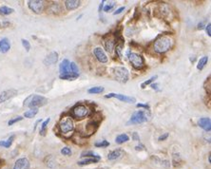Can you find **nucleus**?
Returning a JSON list of instances; mask_svg holds the SVG:
<instances>
[{
	"label": "nucleus",
	"mask_w": 211,
	"mask_h": 169,
	"mask_svg": "<svg viewBox=\"0 0 211 169\" xmlns=\"http://www.w3.org/2000/svg\"><path fill=\"white\" fill-rule=\"evenodd\" d=\"M173 44L174 40L172 37L168 36V35H160L153 43V50L155 52L162 54V53H165L166 51L171 50Z\"/></svg>",
	"instance_id": "obj_1"
},
{
	"label": "nucleus",
	"mask_w": 211,
	"mask_h": 169,
	"mask_svg": "<svg viewBox=\"0 0 211 169\" xmlns=\"http://www.w3.org/2000/svg\"><path fill=\"white\" fill-rule=\"evenodd\" d=\"M48 103L46 97L38 95V94H31L24 100L23 105L30 108H38L39 106L45 105Z\"/></svg>",
	"instance_id": "obj_2"
},
{
	"label": "nucleus",
	"mask_w": 211,
	"mask_h": 169,
	"mask_svg": "<svg viewBox=\"0 0 211 169\" xmlns=\"http://www.w3.org/2000/svg\"><path fill=\"white\" fill-rule=\"evenodd\" d=\"M58 127L60 132L62 133L63 135L67 134H72L74 131V123L72 119V117L69 116H64L63 118H61Z\"/></svg>",
	"instance_id": "obj_3"
},
{
	"label": "nucleus",
	"mask_w": 211,
	"mask_h": 169,
	"mask_svg": "<svg viewBox=\"0 0 211 169\" xmlns=\"http://www.w3.org/2000/svg\"><path fill=\"white\" fill-rule=\"evenodd\" d=\"M149 115L148 111L146 110H137L135 111L129 119V121L127 123L128 126L129 124H137V123H143L149 120Z\"/></svg>",
	"instance_id": "obj_4"
},
{
	"label": "nucleus",
	"mask_w": 211,
	"mask_h": 169,
	"mask_svg": "<svg viewBox=\"0 0 211 169\" xmlns=\"http://www.w3.org/2000/svg\"><path fill=\"white\" fill-rule=\"evenodd\" d=\"M128 60L135 69H142L145 67V60L143 56L136 52H128Z\"/></svg>",
	"instance_id": "obj_5"
},
{
	"label": "nucleus",
	"mask_w": 211,
	"mask_h": 169,
	"mask_svg": "<svg viewBox=\"0 0 211 169\" xmlns=\"http://www.w3.org/2000/svg\"><path fill=\"white\" fill-rule=\"evenodd\" d=\"M113 75L120 83H127L129 79V72L125 67H115L113 68Z\"/></svg>",
	"instance_id": "obj_6"
},
{
	"label": "nucleus",
	"mask_w": 211,
	"mask_h": 169,
	"mask_svg": "<svg viewBox=\"0 0 211 169\" xmlns=\"http://www.w3.org/2000/svg\"><path fill=\"white\" fill-rule=\"evenodd\" d=\"M90 114V109L87 106L82 104H77L72 109V115L75 119H83Z\"/></svg>",
	"instance_id": "obj_7"
},
{
	"label": "nucleus",
	"mask_w": 211,
	"mask_h": 169,
	"mask_svg": "<svg viewBox=\"0 0 211 169\" xmlns=\"http://www.w3.org/2000/svg\"><path fill=\"white\" fill-rule=\"evenodd\" d=\"M28 7L34 13L40 14L45 9V2L42 0H30L28 1Z\"/></svg>",
	"instance_id": "obj_8"
},
{
	"label": "nucleus",
	"mask_w": 211,
	"mask_h": 169,
	"mask_svg": "<svg viewBox=\"0 0 211 169\" xmlns=\"http://www.w3.org/2000/svg\"><path fill=\"white\" fill-rule=\"evenodd\" d=\"M105 98H116V99H118L119 101L128 103V104L136 103V99L134 97H130V96H127L124 94H119V93H109L105 96Z\"/></svg>",
	"instance_id": "obj_9"
},
{
	"label": "nucleus",
	"mask_w": 211,
	"mask_h": 169,
	"mask_svg": "<svg viewBox=\"0 0 211 169\" xmlns=\"http://www.w3.org/2000/svg\"><path fill=\"white\" fill-rule=\"evenodd\" d=\"M15 95H17V90H13V88H11V90H8L1 92L0 93V104L12 99V98L14 97Z\"/></svg>",
	"instance_id": "obj_10"
},
{
	"label": "nucleus",
	"mask_w": 211,
	"mask_h": 169,
	"mask_svg": "<svg viewBox=\"0 0 211 169\" xmlns=\"http://www.w3.org/2000/svg\"><path fill=\"white\" fill-rule=\"evenodd\" d=\"M93 53L96 59L99 62H101V63H107L109 61V57L107 56V54H106V52L102 48H95L93 50Z\"/></svg>",
	"instance_id": "obj_11"
},
{
	"label": "nucleus",
	"mask_w": 211,
	"mask_h": 169,
	"mask_svg": "<svg viewBox=\"0 0 211 169\" xmlns=\"http://www.w3.org/2000/svg\"><path fill=\"white\" fill-rule=\"evenodd\" d=\"M115 47V38L111 35H107L105 37V49L109 53H111Z\"/></svg>",
	"instance_id": "obj_12"
},
{
	"label": "nucleus",
	"mask_w": 211,
	"mask_h": 169,
	"mask_svg": "<svg viewBox=\"0 0 211 169\" xmlns=\"http://www.w3.org/2000/svg\"><path fill=\"white\" fill-rule=\"evenodd\" d=\"M59 72L60 75H64L72 72V69H70V62L68 59H64L59 65Z\"/></svg>",
	"instance_id": "obj_13"
},
{
	"label": "nucleus",
	"mask_w": 211,
	"mask_h": 169,
	"mask_svg": "<svg viewBox=\"0 0 211 169\" xmlns=\"http://www.w3.org/2000/svg\"><path fill=\"white\" fill-rule=\"evenodd\" d=\"M98 127H99V122H96L95 120H92V121L89 122L87 123V126H86L87 135L90 136V135L94 134V133L96 132V130H97Z\"/></svg>",
	"instance_id": "obj_14"
},
{
	"label": "nucleus",
	"mask_w": 211,
	"mask_h": 169,
	"mask_svg": "<svg viewBox=\"0 0 211 169\" xmlns=\"http://www.w3.org/2000/svg\"><path fill=\"white\" fill-rule=\"evenodd\" d=\"M29 167H30L29 160L27 158H21L15 162L13 169H29Z\"/></svg>",
	"instance_id": "obj_15"
},
{
	"label": "nucleus",
	"mask_w": 211,
	"mask_h": 169,
	"mask_svg": "<svg viewBox=\"0 0 211 169\" xmlns=\"http://www.w3.org/2000/svg\"><path fill=\"white\" fill-rule=\"evenodd\" d=\"M57 61H58V53L56 51H51L49 55H47L45 60H44V64L47 66H50L57 63Z\"/></svg>",
	"instance_id": "obj_16"
},
{
	"label": "nucleus",
	"mask_w": 211,
	"mask_h": 169,
	"mask_svg": "<svg viewBox=\"0 0 211 169\" xmlns=\"http://www.w3.org/2000/svg\"><path fill=\"white\" fill-rule=\"evenodd\" d=\"M198 124L201 128H203L205 131L209 132L211 130V120L210 118H201L198 122Z\"/></svg>",
	"instance_id": "obj_17"
},
{
	"label": "nucleus",
	"mask_w": 211,
	"mask_h": 169,
	"mask_svg": "<svg viewBox=\"0 0 211 169\" xmlns=\"http://www.w3.org/2000/svg\"><path fill=\"white\" fill-rule=\"evenodd\" d=\"M11 50V42L8 38H2L0 40V52L1 53H7Z\"/></svg>",
	"instance_id": "obj_18"
},
{
	"label": "nucleus",
	"mask_w": 211,
	"mask_h": 169,
	"mask_svg": "<svg viewBox=\"0 0 211 169\" xmlns=\"http://www.w3.org/2000/svg\"><path fill=\"white\" fill-rule=\"evenodd\" d=\"M81 5V1L79 0H67L65 1V6L68 11H73L76 10Z\"/></svg>",
	"instance_id": "obj_19"
},
{
	"label": "nucleus",
	"mask_w": 211,
	"mask_h": 169,
	"mask_svg": "<svg viewBox=\"0 0 211 169\" xmlns=\"http://www.w3.org/2000/svg\"><path fill=\"white\" fill-rule=\"evenodd\" d=\"M124 154H125L124 150L121 149V148H118V149H115V150L111 151L110 153H109L108 159L109 160V161H114V160L120 159L122 156H124Z\"/></svg>",
	"instance_id": "obj_20"
},
{
	"label": "nucleus",
	"mask_w": 211,
	"mask_h": 169,
	"mask_svg": "<svg viewBox=\"0 0 211 169\" xmlns=\"http://www.w3.org/2000/svg\"><path fill=\"white\" fill-rule=\"evenodd\" d=\"M151 160L154 161V163H156V164L160 163V165L165 167V168H168L170 166V163H169V161H168V160H160L159 158H157L155 156H152Z\"/></svg>",
	"instance_id": "obj_21"
},
{
	"label": "nucleus",
	"mask_w": 211,
	"mask_h": 169,
	"mask_svg": "<svg viewBox=\"0 0 211 169\" xmlns=\"http://www.w3.org/2000/svg\"><path fill=\"white\" fill-rule=\"evenodd\" d=\"M128 141H129V137L128 134H126V133H123V134H120L116 137L115 139V143L118 144V145H122L124 143H127Z\"/></svg>",
	"instance_id": "obj_22"
},
{
	"label": "nucleus",
	"mask_w": 211,
	"mask_h": 169,
	"mask_svg": "<svg viewBox=\"0 0 211 169\" xmlns=\"http://www.w3.org/2000/svg\"><path fill=\"white\" fill-rule=\"evenodd\" d=\"M13 140H14V136L12 135L9 137L6 141H0V146L5 147V148H9L11 147L13 143Z\"/></svg>",
	"instance_id": "obj_23"
},
{
	"label": "nucleus",
	"mask_w": 211,
	"mask_h": 169,
	"mask_svg": "<svg viewBox=\"0 0 211 169\" xmlns=\"http://www.w3.org/2000/svg\"><path fill=\"white\" fill-rule=\"evenodd\" d=\"M37 113H38V108H30L29 110H27L24 113V117L28 118V119H31L36 116Z\"/></svg>",
	"instance_id": "obj_24"
},
{
	"label": "nucleus",
	"mask_w": 211,
	"mask_h": 169,
	"mask_svg": "<svg viewBox=\"0 0 211 169\" xmlns=\"http://www.w3.org/2000/svg\"><path fill=\"white\" fill-rule=\"evenodd\" d=\"M81 157H90L91 159L98 160V161H100V160H101V156L94 153L93 151H84V152L81 154Z\"/></svg>",
	"instance_id": "obj_25"
},
{
	"label": "nucleus",
	"mask_w": 211,
	"mask_h": 169,
	"mask_svg": "<svg viewBox=\"0 0 211 169\" xmlns=\"http://www.w3.org/2000/svg\"><path fill=\"white\" fill-rule=\"evenodd\" d=\"M14 12L13 8H10L8 6H1L0 7V14L1 15H9L12 14Z\"/></svg>",
	"instance_id": "obj_26"
},
{
	"label": "nucleus",
	"mask_w": 211,
	"mask_h": 169,
	"mask_svg": "<svg viewBox=\"0 0 211 169\" xmlns=\"http://www.w3.org/2000/svg\"><path fill=\"white\" fill-rule=\"evenodd\" d=\"M207 62H208V56H203L202 58H200V60L198 61L197 68H198L199 70H202V69H203V68L206 66Z\"/></svg>",
	"instance_id": "obj_27"
},
{
	"label": "nucleus",
	"mask_w": 211,
	"mask_h": 169,
	"mask_svg": "<svg viewBox=\"0 0 211 169\" xmlns=\"http://www.w3.org/2000/svg\"><path fill=\"white\" fill-rule=\"evenodd\" d=\"M78 76H79V74H76V73H73V72H70V73H68V74L60 75L59 78L62 79V80H68V81H72V80L77 79Z\"/></svg>",
	"instance_id": "obj_28"
},
{
	"label": "nucleus",
	"mask_w": 211,
	"mask_h": 169,
	"mask_svg": "<svg viewBox=\"0 0 211 169\" xmlns=\"http://www.w3.org/2000/svg\"><path fill=\"white\" fill-rule=\"evenodd\" d=\"M50 122V118H48L44 121L41 124V128H40V135L41 136H45L46 135V132H47V127L49 123Z\"/></svg>",
	"instance_id": "obj_29"
},
{
	"label": "nucleus",
	"mask_w": 211,
	"mask_h": 169,
	"mask_svg": "<svg viewBox=\"0 0 211 169\" xmlns=\"http://www.w3.org/2000/svg\"><path fill=\"white\" fill-rule=\"evenodd\" d=\"M104 90H105V88L103 86H93V87L89 88L87 92L90 94H99V93L104 92Z\"/></svg>",
	"instance_id": "obj_30"
},
{
	"label": "nucleus",
	"mask_w": 211,
	"mask_h": 169,
	"mask_svg": "<svg viewBox=\"0 0 211 169\" xmlns=\"http://www.w3.org/2000/svg\"><path fill=\"white\" fill-rule=\"evenodd\" d=\"M99 161L98 160H96V159H85L83 160V161H80V162H78V165H87V164H91V163H98Z\"/></svg>",
	"instance_id": "obj_31"
},
{
	"label": "nucleus",
	"mask_w": 211,
	"mask_h": 169,
	"mask_svg": "<svg viewBox=\"0 0 211 169\" xmlns=\"http://www.w3.org/2000/svg\"><path fill=\"white\" fill-rule=\"evenodd\" d=\"M116 2L115 1H109V2H108V4H106L105 6H104V8H103V10H104V12L105 13H109V12H110V11H112L113 9H114V7L116 6Z\"/></svg>",
	"instance_id": "obj_32"
},
{
	"label": "nucleus",
	"mask_w": 211,
	"mask_h": 169,
	"mask_svg": "<svg viewBox=\"0 0 211 169\" xmlns=\"http://www.w3.org/2000/svg\"><path fill=\"white\" fill-rule=\"evenodd\" d=\"M49 11L52 13H57L58 12H61V9H60V5L58 3H52L50 4V8H49Z\"/></svg>",
	"instance_id": "obj_33"
},
{
	"label": "nucleus",
	"mask_w": 211,
	"mask_h": 169,
	"mask_svg": "<svg viewBox=\"0 0 211 169\" xmlns=\"http://www.w3.org/2000/svg\"><path fill=\"white\" fill-rule=\"evenodd\" d=\"M158 78V76L157 75H154V76H152L151 78H149L148 80H146V81H145L144 83H142V85H141V87L143 88H146L148 85H151V84H153V82L155 81V80Z\"/></svg>",
	"instance_id": "obj_34"
},
{
	"label": "nucleus",
	"mask_w": 211,
	"mask_h": 169,
	"mask_svg": "<svg viewBox=\"0 0 211 169\" xmlns=\"http://www.w3.org/2000/svg\"><path fill=\"white\" fill-rule=\"evenodd\" d=\"M172 158H173V165L175 167L177 166L179 163H182V159H181V156H180L179 153H174L173 156H172Z\"/></svg>",
	"instance_id": "obj_35"
},
{
	"label": "nucleus",
	"mask_w": 211,
	"mask_h": 169,
	"mask_svg": "<svg viewBox=\"0 0 211 169\" xmlns=\"http://www.w3.org/2000/svg\"><path fill=\"white\" fill-rule=\"evenodd\" d=\"M94 145L96 147H108L109 145V141H106V140H103V141H97V143H95Z\"/></svg>",
	"instance_id": "obj_36"
},
{
	"label": "nucleus",
	"mask_w": 211,
	"mask_h": 169,
	"mask_svg": "<svg viewBox=\"0 0 211 169\" xmlns=\"http://www.w3.org/2000/svg\"><path fill=\"white\" fill-rule=\"evenodd\" d=\"M23 120V117L22 116H17V117H14V118H13V119H11L10 121L8 122V126H13V124H14V123H18V122H20V121H22Z\"/></svg>",
	"instance_id": "obj_37"
},
{
	"label": "nucleus",
	"mask_w": 211,
	"mask_h": 169,
	"mask_svg": "<svg viewBox=\"0 0 211 169\" xmlns=\"http://www.w3.org/2000/svg\"><path fill=\"white\" fill-rule=\"evenodd\" d=\"M21 43H22V46L25 48V50H27V51H30V50H31V43L27 39H21Z\"/></svg>",
	"instance_id": "obj_38"
},
{
	"label": "nucleus",
	"mask_w": 211,
	"mask_h": 169,
	"mask_svg": "<svg viewBox=\"0 0 211 169\" xmlns=\"http://www.w3.org/2000/svg\"><path fill=\"white\" fill-rule=\"evenodd\" d=\"M61 154L64 155V156H70L72 154V149L68 148V147H63L62 149H61Z\"/></svg>",
	"instance_id": "obj_39"
},
{
	"label": "nucleus",
	"mask_w": 211,
	"mask_h": 169,
	"mask_svg": "<svg viewBox=\"0 0 211 169\" xmlns=\"http://www.w3.org/2000/svg\"><path fill=\"white\" fill-rule=\"evenodd\" d=\"M70 69H72V72L76 73V74H79L78 67H77V65L74 63V62H72V63H70Z\"/></svg>",
	"instance_id": "obj_40"
},
{
	"label": "nucleus",
	"mask_w": 211,
	"mask_h": 169,
	"mask_svg": "<svg viewBox=\"0 0 211 169\" xmlns=\"http://www.w3.org/2000/svg\"><path fill=\"white\" fill-rule=\"evenodd\" d=\"M168 136H169V133H164V134H162L159 138H158V141H165L166 139L168 138Z\"/></svg>",
	"instance_id": "obj_41"
},
{
	"label": "nucleus",
	"mask_w": 211,
	"mask_h": 169,
	"mask_svg": "<svg viewBox=\"0 0 211 169\" xmlns=\"http://www.w3.org/2000/svg\"><path fill=\"white\" fill-rule=\"evenodd\" d=\"M126 10V7H120L119 9H117V10L113 13V15H118L120 13H122L123 12H124Z\"/></svg>",
	"instance_id": "obj_42"
},
{
	"label": "nucleus",
	"mask_w": 211,
	"mask_h": 169,
	"mask_svg": "<svg viewBox=\"0 0 211 169\" xmlns=\"http://www.w3.org/2000/svg\"><path fill=\"white\" fill-rule=\"evenodd\" d=\"M136 106H137V108H145L146 110V109L149 110V105H146V104H141V103H139V104L136 105Z\"/></svg>",
	"instance_id": "obj_43"
},
{
	"label": "nucleus",
	"mask_w": 211,
	"mask_h": 169,
	"mask_svg": "<svg viewBox=\"0 0 211 169\" xmlns=\"http://www.w3.org/2000/svg\"><path fill=\"white\" fill-rule=\"evenodd\" d=\"M205 31H206V34L208 35V36H211V24L210 23H208L205 26Z\"/></svg>",
	"instance_id": "obj_44"
},
{
	"label": "nucleus",
	"mask_w": 211,
	"mask_h": 169,
	"mask_svg": "<svg viewBox=\"0 0 211 169\" xmlns=\"http://www.w3.org/2000/svg\"><path fill=\"white\" fill-rule=\"evenodd\" d=\"M10 25L11 23L8 21H0V28H7V27Z\"/></svg>",
	"instance_id": "obj_45"
},
{
	"label": "nucleus",
	"mask_w": 211,
	"mask_h": 169,
	"mask_svg": "<svg viewBox=\"0 0 211 169\" xmlns=\"http://www.w3.org/2000/svg\"><path fill=\"white\" fill-rule=\"evenodd\" d=\"M132 139H133V141H140V136H139V134H138L137 132H133L132 133Z\"/></svg>",
	"instance_id": "obj_46"
},
{
	"label": "nucleus",
	"mask_w": 211,
	"mask_h": 169,
	"mask_svg": "<svg viewBox=\"0 0 211 169\" xmlns=\"http://www.w3.org/2000/svg\"><path fill=\"white\" fill-rule=\"evenodd\" d=\"M144 149H145V145H136L135 146V150L136 151H142Z\"/></svg>",
	"instance_id": "obj_47"
},
{
	"label": "nucleus",
	"mask_w": 211,
	"mask_h": 169,
	"mask_svg": "<svg viewBox=\"0 0 211 169\" xmlns=\"http://www.w3.org/2000/svg\"><path fill=\"white\" fill-rule=\"evenodd\" d=\"M205 25H204V22H201V23H199L198 24V30H203L204 28H205Z\"/></svg>",
	"instance_id": "obj_48"
},
{
	"label": "nucleus",
	"mask_w": 211,
	"mask_h": 169,
	"mask_svg": "<svg viewBox=\"0 0 211 169\" xmlns=\"http://www.w3.org/2000/svg\"><path fill=\"white\" fill-rule=\"evenodd\" d=\"M150 86H151V87L153 88V90H158V84H151Z\"/></svg>",
	"instance_id": "obj_49"
},
{
	"label": "nucleus",
	"mask_w": 211,
	"mask_h": 169,
	"mask_svg": "<svg viewBox=\"0 0 211 169\" xmlns=\"http://www.w3.org/2000/svg\"><path fill=\"white\" fill-rule=\"evenodd\" d=\"M104 4H105V1H102L101 2V4H100V6H99V12L101 13L102 12V10H103V8H104Z\"/></svg>",
	"instance_id": "obj_50"
},
{
	"label": "nucleus",
	"mask_w": 211,
	"mask_h": 169,
	"mask_svg": "<svg viewBox=\"0 0 211 169\" xmlns=\"http://www.w3.org/2000/svg\"><path fill=\"white\" fill-rule=\"evenodd\" d=\"M208 163H211V157H210V154L208 155Z\"/></svg>",
	"instance_id": "obj_51"
}]
</instances>
